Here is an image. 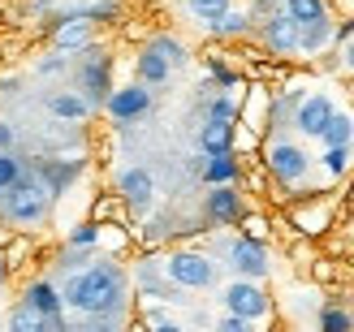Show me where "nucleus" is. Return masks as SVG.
I'll list each match as a JSON object with an SVG mask.
<instances>
[{"label": "nucleus", "instance_id": "nucleus-1", "mask_svg": "<svg viewBox=\"0 0 354 332\" xmlns=\"http://www.w3.org/2000/svg\"><path fill=\"white\" fill-rule=\"evenodd\" d=\"M61 298H65V306L82 311V315L109 320V315H117V311L126 306V272L117 264H109V259H100V264H91L86 272L69 276Z\"/></svg>", "mask_w": 354, "mask_h": 332}, {"label": "nucleus", "instance_id": "nucleus-2", "mask_svg": "<svg viewBox=\"0 0 354 332\" xmlns=\"http://www.w3.org/2000/svg\"><path fill=\"white\" fill-rule=\"evenodd\" d=\"M165 272L177 289H212L216 285V264L203 251H173L165 259Z\"/></svg>", "mask_w": 354, "mask_h": 332}, {"label": "nucleus", "instance_id": "nucleus-3", "mask_svg": "<svg viewBox=\"0 0 354 332\" xmlns=\"http://www.w3.org/2000/svg\"><path fill=\"white\" fill-rule=\"evenodd\" d=\"M263 164H268V173H272L281 186H298V182L311 177V164L315 160L298 143H290V138H277V143L263 151Z\"/></svg>", "mask_w": 354, "mask_h": 332}, {"label": "nucleus", "instance_id": "nucleus-4", "mask_svg": "<svg viewBox=\"0 0 354 332\" xmlns=\"http://www.w3.org/2000/svg\"><path fill=\"white\" fill-rule=\"evenodd\" d=\"M5 212H9V220H17V224H39L44 212H48V186L17 177V186L5 190Z\"/></svg>", "mask_w": 354, "mask_h": 332}, {"label": "nucleus", "instance_id": "nucleus-5", "mask_svg": "<svg viewBox=\"0 0 354 332\" xmlns=\"http://www.w3.org/2000/svg\"><path fill=\"white\" fill-rule=\"evenodd\" d=\"M104 113H109L117 126H134L151 113V86L130 82V86H113V95L104 99Z\"/></svg>", "mask_w": 354, "mask_h": 332}, {"label": "nucleus", "instance_id": "nucleus-6", "mask_svg": "<svg viewBox=\"0 0 354 332\" xmlns=\"http://www.w3.org/2000/svg\"><path fill=\"white\" fill-rule=\"evenodd\" d=\"M246 216V199L238 186H207L203 195V220L216 224V229H229V224H242Z\"/></svg>", "mask_w": 354, "mask_h": 332}, {"label": "nucleus", "instance_id": "nucleus-7", "mask_svg": "<svg viewBox=\"0 0 354 332\" xmlns=\"http://www.w3.org/2000/svg\"><path fill=\"white\" fill-rule=\"evenodd\" d=\"M78 86H82V99L91 104V108H100V104L113 95V61H109V52H100V48L86 52Z\"/></svg>", "mask_w": 354, "mask_h": 332}, {"label": "nucleus", "instance_id": "nucleus-8", "mask_svg": "<svg viewBox=\"0 0 354 332\" xmlns=\"http://www.w3.org/2000/svg\"><path fill=\"white\" fill-rule=\"evenodd\" d=\"M221 302H225V315H238V320H263L272 311V302H268V293L259 289V281H234V285H225Z\"/></svg>", "mask_w": 354, "mask_h": 332}, {"label": "nucleus", "instance_id": "nucleus-9", "mask_svg": "<svg viewBox=\"0 0 354 332\" xmlns=\"http://www.w3.org/2000/svg\"><path fill=\"white\" fill-rule=\"evenodd\" d=\"M229 268L238 272V281H263L268 276V246L251 237H234L229 242Z\"/></svg>", "mask_w": 354, "mask_h": 332}, {"label": "nucleus", "instance_id": "nucleus-10", "mask_svg": "<svg viewBox=\"0 0 354 332\" xmlns=\"http://www.w3.org/2000/svg\"><path fill=\"white\" fill-rule=\"evenodd\" d=\"M333 113H337V104H333L324 91H315V95H307V99H298V108H294V121H290V126H294L298 134H307V138H320Z\"/></svg>", "mask_w": 354, "mask_h": 332}, {"label": "nucleus", "instance_id": "nucleus-11", "mask_svg": "<svg viewBox=\"0 0 354 332\" xmlns=\"http://www.w3.org/2000/svg\"><path fill=\"white\" fill-rule=\"evenodd\" d=\"M117 195H121V203L126 207H134L138 216L151 207V199H156V182H151V173L147 168H126L117 177Z\"/></svg>", "mask_w": 354, "mask_h": 332}, {"label": "nucleus", "instance_id": "nucleus-12", "mask_svg": "<svg viewBox=\"0 0 354 332\" xmlns=\"http://www.w3.org/2000/svg\"><path fill=\"white\" fill-rule=\"evenodd\" d=\"M255 30H259V43L268 48L272 57H294V52H298V26L290 22L286 13L268 17V22H259Z\"/></svg>", "mask_w": 354, "mask_h": 332}, {"label": "nucleus", "instance_id": "nucleus-13", "mask_svg": "<svg viewBox=\"0 0 354 332\" xmlns=\"http://www.w3.org/2000/svg\"><path fill=\"white\" fill-rule=\"evenodd\" d=\"M203 182L207 186H238L242 182V160H238V155L234 151H229V155H203Z\"/></svg>", "mask_w": 354, "mask_h": 332}, {"label": "nucleus", "instance_id": "nucleus-14", "mask_svg": "<svg viewBox=\"0 0 354 332\" xmlns=\"http://www.w3.org/2000/svg\"><path fill=\"white\" fill-rule=\"evenodd\" d=\"M281 13L303 30V26H320V22H333L328 13V0H281Z\"/></svg>", "mask_w": 354, "mask_h": 332}, {"label": "nucleus", "instance_id": "nucleus-15", "mask_svg": "<svg viewBox=\"0 0 354 332\" xmlns=\"http://www.w3.org/2000/svg\"><path fill=\"white\" fill-rule=\"evenodd\" d=\"M169 74H173V65H169V61H165L151 43L134 57V78L143 82V86H165V82H169Z\"/></svg>", "mask_w": 354, "mask_h": 332}, {"label": "nucleus", "instance_id": "nucleus-16", "mask_svg": "<svg viewBox=\"0 0 354 332\" xmlns=\"http://www.w3.org/2000/svg\"><path fill=\"white\" fill-rule=\"evenodd\" d=\"M234 121H203L199 130V151L203 155H229L234 151Z\"/></svg>", "mask_w": 354, "mask_h": 332}, {"label": "nucleus", "instance_id": "nucleus-17", "mask_svg": "<svg viewBox=\"0 0 354 332\" xmlns=\"http://www.w3.org/2000/svg\"><path fill=\"white\" fill-rule=\"evenodd\" d=\"M26 306H35L39 315H48V320H61V306H65V298H61V289L52 285V281H35V285H26V298H22Z\"/></svg>", "mask_w": 354, "mask_h": 332}, {"label": "nucleus", "instance_id": "nucleus-18", "mask_svg": "<svg viewBox=\"0 0 354 332\" xmlns=\"http://www.w3.org/2000/svg\"><path fill=\"white\" fill-rule=\"evenodd\" d=\"M9 332H61V320H48V315H39L35 306L17 302L13 315H9Z\"/></svg>", "mask_w": 354, "mask_h": 332}, {"label": "nucleus", "instance_id": "nucleus-19", "mask_svg": "<svg viewBox=\"0 0 354 332\" xmlns=\"http://www.w3.org/2000/svg\"><path fill=\"white\" fill-rule=\"evenodd\" d=\"M91 22H86V17H74V22H61L57 26V48L61 52H86L91 48Z\"/></svg>", "mask_w": 354, "mask_h": 332}, {"label": "nucleus", "instance_id": "nucleus-20", "mask_svg": "<svg viewBox=\"0 0 354 332\" xmlns=\"http://www.w3.org/2000/svg\"><path fill=\"white\" fill-rule=\"evenodd\" d=\"M251 30H255V22L242 9H229V13H221L216 22L207 26V35H216V39H246Z\"/></svg>", "mask_w": 354, "mask_h": 332}, {"label": "nucleus", "instance_id": "nucleus-21", "mask_svg": "<svg viewBox=\"0 0 354 332\" xmlns=\"http://www.w3.org/2000/svg\"><path fill=\"white\" fill-rule=\"evenodd\" d=\"M333 26H337V22L303 26V30H298V52H303V57H324V48L333 43Z\"/></svg>", "mask_w": 354, "mask_h": 332}, {"label": "nucleus", "instance_id": "nucleus-22", "mask_svg": "<svg viewBox=\"0 0 354 332\" xmlns=\"http://www.w3.org/2000/svg\"><path fill=\"white\" fill-rule=\"evenodd\" d=\"M320 143L324 147H354V117L350 113H333L324 134H320Z\"/></svg>", "mask_w": 354, "mask_h": 332}, {"label": "nucleus", "instance_id": "nucleus-23", "mask_svg": "<svg viewBox=\"0 0 354 332\" xmlns=\"http://www.w3.org/2000/svg\"><path fill=\"white\" fill-rule=\"evenodd\" d=\"M320 332H354V311L342 302H324L320 306Z\"/></svg>", "mask_w": 354, "mask_h": 332}, {"label": "nucleus", "instance_id": "nucleus-24", "mask_svg": "<svg viewBox=\"0 0 354 332\" xmlns=\"http://www.w3.org/2000/svg\"><path fill=\"white\" fill-rule=\"evenodd\" d=\"M48 108H52V117H65V121H82L86 113H91V104H86L82 95H74V91H65V95H52V99H48Z\"/></svg>", "mask_w": 354, "mask_h": 332}, {"label": "nucleus", "instance_id": "nucleus-25", "mask_svg": "<svg viewBox=\"0 0 354 332\" xmlns=\"http://www.w3.org/2000/svg\"><path fill=\"white\" fill-rule=\"evenodd\" d=\"M182 5H186V13H190V17H199V26L207 30L221 13L234 9V0H182Z\"/></svg>", "mask_w": 354, "mask_h": 332}, {"label": "nucleus", "instance_id": "nucleus-26", "mask_svg": "<svg viewBox=\"0 0 354 332\" xmlns=\"http://www.w3.org/2000/svg\"><path fill=\"white\" fill-rule=\"evenodd\" d=\"M320 164H324V173L333 182H342L346 173L354 168V147H324V155H320Z\"/></svg>", "mask_w": 354, "mask_h": 332}, {"label": "nucleus", "instance_id": "nucleus-27", "mask_svg": "<svg viewBox=\"0 0 354 332\" xmlns=\"http://www.w3.org/2000/svg\"><path fill=\"white\" fill-rule=\"evenodd\" d=\"M238 113H242V99L229 95V91L207 99V121H238Z\"/></svg>", "mask_w": 354, "mask_h": 332}, {"label": "nucleus", "instance_id": "nucleus-28", "mask_svg": "<svg viewBox=\"0 0 354 332\" xmlns=\"http://www.w3.org/2000/svg\"><path fill=\"white\" fill-rule=\"evenodd\" d=\"M207 74H212V82H216L221 91H238V86H242V74H238V69H229L221 57H207Z\"/></svg>", "mask_w": 354, "mask_h": 332}, {"label": "nucleus", "instance_id": "nucleus-29", "mask_svg": "<svg viewBox=\"0 0 354 332\" xmlns=\"http://www.w3.org/2000/svg\"><path fill=\"white\" fill-rule=\"evenodd\" d=\"M151 48H156V52H160V57H165V61H169L173 69L190 61V57H186V48H182V43H177V39H173V35H156V39H151Z\"/></svg>", "mask_w": 354, "mask_h": 332}, {"label": "nucleus", "instance_id": "nucleus-30", "mask_svg": "<svg viewBox=\"0 0 354 332\" xmlns=\"http://www.w3.org/2000/svg\"><path fill=\"white\" fill-rule=\"evenodd\" d=\"M17 177H22V164H17L9 151H0V195H5L9 186H17Z\"/></svg>", "mask_w": 354, "mask_h": 332}, {"label": "nucleus", "instance_id": "nucleus-31", "mask_svg": "<svg viewBox=\"0 0 354 332\" xmlns=\"http://www.w3.org/2000/svg\"><path fill=\"white\" fill-rule=\"evenodd\" d=\"M100 242V224H78V229H69V246L82 251V246H95Z\"/></svg>", "mask_w": 354, "mask_h": 332}, {"label": "nucleus", "instance_id": "nucleus-32", "mask_svg": "<svg viewBox=\"0 0 354 332\" xmlns=\"http://www.w3.org/2000/svg\"><path fill=\"white\" fill-rule=\"evenodd\" d=\"M281 13V0H251V9H246V17L259 26V22H268V17Z\"/></svg>", "mask_w": 354, "mask_h": 332}, {"label": "nucleus", "instance_id": "nucleus-33", "mask_svg": "<svg viewBox=\"0 0 354 332\" xmlns=\"http://www.w3.org/2000/svg\"><path fill=\"white\" fill-rule=\"evenodd\" d=\"M216 332H255V320H238V315H225L216 324Z\"/></svg>", "mask_w": 354, "mask_h": 332}, {"label": "nucleus", "instance_id": "nucleus-34", "mask_svg": "<svg viewBox=\"0 0 354 332\" xmlns=\"http://www.w3.org/2000/svg\"><path fill=\"white\" fill-rule=\"evenodd\" d=\"M342 65H346V74H354V39L342 43Z\"/></svg>", "mask_w": 354, "mask_h": 332}, {"label": "nucleus", "instance_id": "nucleus-35", "mask_svg": "<svg viewBox=\"0 0 354 332\" xmlns=\"http://www.w3.org/2000/svg\"><path fill=\"white\" fill-rule=\"evenodd\" d=\"M9 143H13V130H9V126H5V121H0V151H5V147H9Z\"/></svg>", "mask_w": 354, "mask_h": 332}, {"label": "nucleus", "instance_id": "nucleus-36", "mask_svg": "<svg viewBox=\"0 0 354 332\" xmlns=\"http://www.w3.org/2000/svg\"><path fill=\"white\" fill-rule=\"evenodd\" d=\"M151 332H186V328H177V324H173V320H169V324H156V328H151Z\"/></svg>", "mask_w": 354, "mask_h": 332}, {"label": "nucleus", "instance_id": "nucleus-37", "mask_svg": "<svg viewBox=\"0 0 354 332\" xmlns=\"http://www.w3.org/2000/svg\"><path fill=\"white\" fill-rule=\"evenodd\" d=\"M91 332H117V328H113V324H100V328H91Z\"/></svg>", "mask_w": 354, "mask_h": 332}, {"label": "nucleus", "instance_id": "nucleus-38", "mask_svg": "<svg viewBox=\"0 0 354 332\" xmlns=\"http://www.w3.org/2000/svg\"><path fill=\"white\" fill-rule=\"evenodd\" d=\"M0 285H5V259H0Z\"/></svg>", "mask_w": 354, "mask_h": 332}, {"label": "nucleus", "instance_id": "nucleus-39", "mask_svg": "<svg viewBox=\"0 0 354 332\" xmlns=\"http://www.w3.org/2000/svg\"><path fill=\"white\" fill-rule=\"evenodd\" d=\"M346 5H350V9H354V0H346Z\"/></svg>", "mask_w": 354, "mask_h": 332}]
</instances>
